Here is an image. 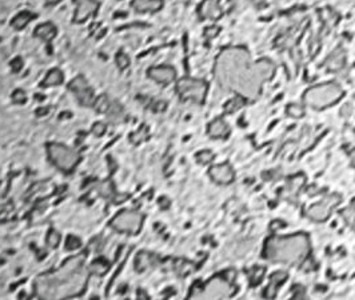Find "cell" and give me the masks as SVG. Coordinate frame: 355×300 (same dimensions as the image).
Here are the masks:
<instances>
[{
	"label": "cell",
	"mask_w": 355,
	"mask_h": 300,
	"mask_svg": "<svg viewBox=\"0 0 355 300\" xmlns=\"http://www.w3.org/2000/svg\"><path fill=\"white\" fill-rule=\"evenodd\" d=\"M274 66L269 60H261L250 66V56L245 50L230 48L220 53L215 67L219 83L245 96L254 98L265 80L270 79Z\"/></svg>",
	"instance_id": "obj_1"
},
{
	"label": "cell",
	"mask_w": 355,
	"mask_h": 300,
	"mask_svg": "<svg viewBox=\"0 0 355 300\" xmlns=\"http://www.w3.org/2000/svg\"><path fill=\"white\" fill-rule=\"evenodd\" d=\"M310 250L306 235H294L287 238H271L267 240L265 255L269 260L282 263H297L306 256Z\"/></svg>",
	"instance_id": "obj_2"
},
{
	"label": "cell",
	"mask_w": 355,
	"mask_h": 300,
	"mask_svg": "<svg viewBox=\"0 0 355 300\" xmlns=\"http://www.w3.org/2000/svg\"><path fill=\"white\" fill-rule=\"evenodd\" d=\"M343 91L335 83H326L322 86L313 87L304 92V103L315 108H323L331 105L341 99Z\"/></svg>",
	"instance_id": "obj_3"
},
{
	"label": "cell",
	"mask_w": 355,
	"mask_h": 300,
	"mask_svg": "<svg viewBox=\"0 0 355 300\" xmlns=\"http://www.w3.org/2000/svg\"><path fill=\"white\" fill-rule=\"evenodd\" d=\"M48 156L55 166L62 171H72L81 160V155L75 150L59 143H51L47 146Z\"/></svg>",
	"instance_id": "obj_4"
},
{
	"label": "cell",
	"mask_w": 355,
	"mask_h": 300,
	"mask_svg": "<svg viewBox=\"0 0 355 300\" xmlns=\"http://www.w3.org/2000/svg\"><path fill=\"white\" fill-rule=\"evenodd\" d=\"M144 216L139 211L126 210L119 212L114 219L111 220V227L118 232L124 233H137L142 228Z\"/></svg>",
	"instance_id": "obj_5"
},
{
	"label": "cell",
	"mask_w": 355,
	"mask_h": 300,
	"mask_svg": "<svg viewBox=\"0 0 355 300\" xmlns=\"http://www.w3.org/2000/svg\"><path fill=\"white\" fill-rule=\"evenodd\" d=\"M176 91L183 99H191L202 103L207 91V86L203 80L192 79V77H183L178 81Z\"/></svg>",
	"instance_id": "obj_6"
},
{
	"label": "cell",
	"mask_w": 355,
	"mask_h": 300,
	"mask_svg": "<svg viewBox=\"0 0 355 300\" xmlns=\"http://www.w3.org/2000/svg\"><path fill=\"white\" fill-rule=\"evenodd\" d=\"M234 287L231 283L224 277H214L203 287V291L198 294V296L206 298H228L234 294Z\"/></svg>",
	"instance_id": "obj_7"
},
{
	"label": "cell",
	"mask_w": 355,
	"mask_h": 300,
	"mask_svg": "<svg viewBox=\"0 0 355 300\" xmlns=\"http://www.w3.org/2000/svg\"><path fill=\"white\" fill-rule=\"evenodd\" d=\"M341 201V196L336 195H328L325 200H322L321 203L314 204L313 207H310L307 211V216L310 219L315 220V222H323L328 218L330 211L332 207H335L338 203Z\"/></svg>",
	"instance_id": "obj_8"
},
{
	"label": "cell",
	"mask_w": 355,
	"mask_h": 300,
	"mask_svg": "<svg viewBox=\"0 0 355 300\" xmlns=\"http://www.w3.org/2000/svg\"><path fill=\"white\" fill-rule=\"evenodd\" d=\"M70 90L75 94L78 100L81 101L83 105H92L95 101V95L94 91L90 87V84L87 83L84 76L78 75L74 80L70 81Z\"/></svg>",
	"instance_id": "obj_9"
},
{
	"label": "cell",
	"mask_w": 355,
	"mask_h": 300,
	"mask_svg": "<svg viewBox=\"0 0 355 300\" xmlns=\"http://www.w3.org/2000/svg\"><path fill=\"white\" fill-rule=\"evenodd\" d=\"M74 3L76 4L74 22H76V23L85 22L98 10V3L95 0H74Z\"/></svg>",
	"instance_id": "obj_10"
},
{
	"label": "cell",
	"mask_w": 355,
	"mask_h": 300,
	"mask_svg": "<svg viewBox=\"0 0 355 300\" xmlns=\"http://www.w3.org/2000/svg\"><path fill=\"white\" fill-rule=\"evenodd\" d=\"M148 76L154 79L158 83L162 84H168L174 80L176 76L175 70L170 66H161V67H152L148 70Z\"/></svg>",
	"instance_id": "obj_11"
},
{
	"label": "cell",
	"mask_w": 355,
	"mask_h": 300,
	"mask_svg": "<svg viewBox=\"0 0 355 300\" xmlns=\"http://www.w3.org/2000/svg\"><path fill=\"white\" fill-rule=\"evenodd\" d=\"M210 176L213 177V180L220 184H227L234 180V171L227 163H223V164H218V166H214L210 168Z\"/></svg>",
	"instance_id": "obj_12"
},
{
	"label": "cell",
	"mask_w": 355,
	"mask_h": 300,
	"mask_svg": "<svg viewBox=\"0 0 355 300\" xmlns=\"http://www.w3.org/2000/svg\"><path fill=\"white\" fill-rule=\"evenodd\" d=\"M199 14L203 19H217L220 16V7H219L218 0H204L200 8Z\"/></svg>",
	"instance_id": "obj_13"
},
{
	"label": "cell",
	"mask_w": 355,
	"mask_h": 300,
	"mask_svg": "<svg viewBox=\"0 0 355 300\" xmlns=\"http://www.w3.org/2000/svg\"><path fill=\"white\" fill-rule=\"evenodd\" d=\"M133 7L139 12H147V11H159L163 7L162 0H134Z\"/></svg>",
	"instance_id": "obj_14"
},
{
	"label": "cell",
	"mask_w": 355,
	"mask_h": 300,
	"mask_svg": "<svg viewBox=\"0 0 355 300\" xmlns=\"http://www.w3.org/2000/svg\"><path fill=\"white\" fill-rule=\"evenodd\" d=\"M343 63H345V53L342 52L341 48H338L328 56V59L326 60V66L331 71H338L343 67Z\"/></svg>",
	"instance_id": "obj_15"
},
{
	"label": "cell",
	"mask_w": 355,
	"mask_h": 300,
	"mask_svg": "<svg viewBox=\"0 0 355 300\" xmlns=\"http://www.w3.org/2000/svg\"><path fill=\"white\" fill-rule=\"evenodd\" d=\"M228 133V125L222 119L211 122L209 125V135L213 138H223Z\"/></svg>",
	"instance_id": "obj_16"
},
{
	"label": "cell",
	"mask_w": 355,
	"mask_h": 300,
	"mask_svg": "<svg viewBox=\"0 0 355 300\" xmlns=\"http://www.w3.org/2000/svg\"><path fill=\"white\" fill-rule=\"evenodd\" d=\"M35 35H36L38 38L48 42V40H51V39L56 36V27H55L53 23H44L42 24V25L36 27Z\"/></svg>",
	"instance_id": "obj_17"
},
{
	"label": "cell",
	"mask_w": 355,
	"mask_h": 300,
	"mask_svg": "<svg viewBox=\"0 0 355 300\" xmlns=\"http://www.w3.org/2000/svg\"><path fill=\"white\" fill-rule=\"evenodd\" d=\"M64 77H63V72L59 70V68H54L51 71L48 72L46 79L42 81L43 87H51V86H59L62 84Z\"/></svg>",
	"instance_id": "obj_18"
},
{
	"label": "cell",
	"mask_w": 355,
	"mask_h": 300,
	"mask_svg": "<svg viewBox=\"0 0 355 300\" xmlns=\"http://www.w3.org/2000/svg\"><path fill=\"white\" fill-rule=\"evenodd\" d=\"M287 277V274L286 272H276L274 274L270 279V284H269V288H267V292H266V296H270V298H274L275 294H276V288L279 284H282Z\"/></svg>",
	"instance_id": "obj_19"
},
{
	"label": "cell",
	"mask_w": 355,
	"mask_h": 300,
	"mask_svg": "<svg viewBox=\"0 0 355 300\" xmlns=\"http://www.w3.org/2000/svg\"><path fill=\"white\" fill-rule=\"evenodd\" d=\"M154 263H155V256H154V255L148 252H140L137 255L135 264H137V271L142 272L144 271V270H147L148 267H151Z\"/></svg>",
	"instance_id": "obj_20"
},
{
	"label": "cell",
	"mask_w": 355,
	"mask_h": 300,
	"mask_svg": "<svg viewBox=\"0 0 355 300\" xmlns=\"http://www.w3.org/2000/svg\"><path fill=\"white\" fill-rule=\"evenodd\" d=\"M33 18V15L28 11H23V12H20L18 16H15L14 20H12V27L16 29H23L28 22H31V19Z\"/></svg>",
	"instance_id": "obj_21"
},
{
	"label": "cell",
	"mask_w": 355,
	"mask_h": 300,
	"mask_svg": "<svg viewBox=\"0 0 355 300\" xmlns=\"http://www.w3.org/2000/svg\"><path fill=\"white\" fill-rule=\"evenodd\" d=\"M92 105H94L95 110L98 111V112H102V114H103V112H107V111L109 110V107H111V105H109V98L106 95H102L99 96V98H96Z\"/></svg>",
	"instance_id": "obj_22"
},
{
	"label": "cell",
	"mask_w": 355,
	"mask_h": 300,
	"mask_svg": "<svg viewBox=\"0 0 355 300\" xmlns=\"http://www.w3.org/2000/svg\"><path fill=\"white\" fill-rule=\"evenodd\" d=\"M107 270H109V264L105 260H102V259L94 262L92 266H91V271L94 272L95 275H103Z\"/></svg>",
	"instance_id": "obj_23"
},
{
	"label": "cell",
	"mask_w": 355,
	"mask_h": 300,
	"mask_svg": "<svg viewBox=\"0 0 355 300\" xmlns=\"http://www.w3.org/2000/svg\"><path fill=\"white\" fill-rule=\"evenodd\" d=\"M243 104H245V100L242 99L241 96H239V98H234V99L230 100L227 104H226L224 110H226V112H228V114H231L234 111L239 110Z\"/></svg>",
	"instance_id": "obj_24"
},
{
	"label": "cell",
	"mask_w": 355,
	"mask_h": 300,
	"mask_svg": "<svg viewBox=\"0 0 355 300\" xmlns=\"http://www.w3.org/2000/svg\"><path fill=\"white\" fill-rule=\"evenodd\" d=\"M146 138H147L146 127H142V128L139 129V131H137V132H134V133H131V135H130V140H131V142H133L134 144L140 143L143 139H146Z\"/></svg>",
	"instance_id": "obj_25"
},
{
	"label": "cell",
	"mask_w": 355,
	"mask_h": 300,
	"mask_svg": "<svg viewBox=\"0 0 355 300\" xmlns=\"http://www.w3.org/2000/svg\"><path fill=\"white\" fill-rule=\"evenodd\" d=\"M287 114L291 115L293 118H302L304 115V110H303L302 105L290 104L289 108H287Z\"/></svg>",
	"instance_id": "obj_26"
},
{
	"label": "cell",
	"mask_w": 355,
	"mask_h": 300,
	"mask_svg": "<svg viewBox=\"0 0 355 300\" xmlns=\"http://www.w3.org/2000/svg\"><path fill=\"white\" fill-rule=\"evenodd\" d=\"M115 60H116V64H118L120 70H126L130 66V59L124 52H119L116 57H115Z\"/></svg>",
	"instance_id": "obj_27"
},
{
	"label": "cell",
	"mask_w": 355,
	"mask_h": 300,
	"mask_svg": "<svg viewBox=\"0 0 355 300\" xmlns=\"http://www.w3.org/2000/svg\"><path fill=\"white\" fill-rule=\"evenodd\" d=\"M342 214H343V218H345L347 223H350V224L354 223L355 222V201L350 205V207H347V208H346Z\"/></svg>",
	"instance_id": "obj_28"
},
{
	"label": "cell",
	"mask_w": 355,
	"mask_h": 300,
	"mask_svg": "<svg viewBox=\"0 0 355 300\" xmlns=\"http://www.w3.org/2000/svg\"><path fill=\"white\" fill-rule=\"evenodd\" d=\"M214 157V153L209 150H204V151H200L199 153H196V159H198L199 163H202V164H206V163H209L213 160Z\"/></svg>",
	"instance_id": "obj_29"
},
{
	"label": "cell",
	"mask_w": 355,
	"mask_h": 300,
	"mask_svg": "<svg viewBox=\"0 0 355 300\" xmlns=\"http://www.w3.org/2000/svg\"><path fill=\"white\" fill-rule=\"evenodd\" d=\"M59 242H60V235L56 232V231H51L50 232V235H48V238H47V243L50 247H53V248H56L57 247V244H59Z\"/></svg>",
	"instance_id": "obj_30"
},
{
	"label": "cell",
	"mask_w": 355,
	"mask_h": 300,
	"mask_svg": "<svg viewBox=\"0 0 355 300\" xmlns=\"http://www.w3.org/2000/svg\"><path fill=\"white\" fill-rule=\"evenodd\" d=\"M12 100H14V103L16 104H23L26 103V100H27V96H26V92L23 90H16L12 94Z\"/></svg>",
	"instance_id": "obj_31"
},
{
	"label": "cell",
	"mask_w": 355,
	"mask_h": 300,
	"mask_svg": "<svg viewBox=\"0 0 355 300\" xmlns=\"http://www.w3.org/2000/svg\"><path fill=\"white\" fill-rule=\"evenodd\" d=\"M81 247V240L75 236H68L66 242V248L67 250H75V248Z\"/></svg>",
	"instance_id": "obj_32"
},
{
	"label": "cell",
	"mask_w": 355,
	"mask_h": 300,
	"mask_svg": "<svg viewBox=\"0 0 355 300\" xmlns=\"http://www.w3.org/2000/svg\"><path fill=\"white\" fill-rule=\"evenodd\" d=\"M263 272H265V268H254V270H251V274H252L251 275V283L255 284L256 281L261 280Z\"/></svg>",
	"instance_id": "obj_33"
},
{
	"label": "cell",
	"mask_w": 355,
	"mask_h": 300,
	"mask_svg": "<svg viewBox=\"0 0 355 300\" xmlns=\"http://www.w3.org/2000/svg\"><path fill=\"white\" fill-rule=\"evenodd\" d=\"M92 133H94L95 136H102V135H105L106 133V125L103 123H95L92 125Z\"/></svg>",
	"instance_id": "obj_34"
},
{
	"label": "cell",
	"mask_w": 355,
	"mask_h": 300,
	"mask_svg": "<svg viewBox=\"0 0 355 300\" xmlns=\"http://www.w3.org/2000/svg\"><path fill=\"white\" fill-rule=\"evenodd\" d=\"M217 33H218V28H217V27H213V28L206 29V36H207V38H214Z\"/></svg>",
	"instance_id": "obj_35"
},
{
	"label": "cell",
	"mask_w": 355,
	"mask_h": 300,
	"mask_svg": "<svg viewBox=\"0 0 355 300\" xmlns=\"http://www.w3.org/2000/svg\"><path fill=\"white\" fill-rule=\"evenodd\" d=\"M12 68H14V71H19V68H22V60L20 59H16L12 62Z\"/></svg>",
	"instance_id": "obj_36"
},
{
	"label": "cell",
	"mask_w": 355,
	"mask_h": 300,
	"mask_svg": "<svg viewBox=\"0 0 355 300\" xmlns=\"http://www.w3.org/2000/svg\"><path fill=\"white\" fill-rule=\"evenodd\" d=\"M48 1V4H56V3H59L60 0H47Z\"/></svg>",
	"instance_id": "obj_37"
},
{
	"label": "cell",
	"mask_w": 355,
	"mask_h": 300,
	"mask_svg": "<svg viewBox=\"0 0 355 300\" xmlns=\"http://www.w3.org/2000/svg\"><path fill=\"white\" fill-rule=\"evenodd\" d=\"M351 159H353V164L355 166V152H353V155H351Z\"/></svg>",
	"instance_id": "obj_38"
}]
</instances>
